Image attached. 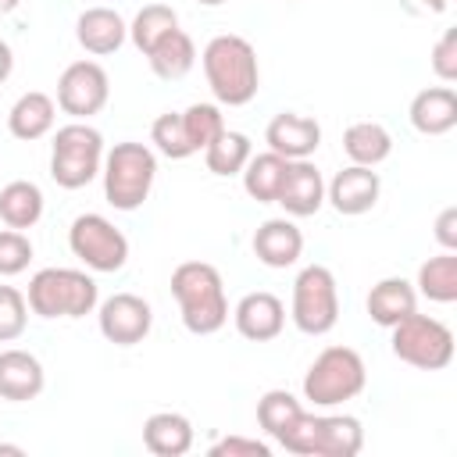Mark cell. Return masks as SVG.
Wrapping results in <instances>:
<instances>
[{
	"mask_svg": "<svg viewBox=\"0 0 457 457\" xmlns=\"http://www.w3.org/2000/svg\"><path fill=\"white\" fill-rule=\"evenodd\" d=\"M200 64H204V79H207V86L221 107H243L261 89L257 50L243 36H232V32L214 36L204 46Z\"/></svg>",
	"mask_w": 457,
	"mask_h": 457,
	"instance_id": "6da1fadb",
	"label": "cell"
},
{
	"mask_svg": "<svg viewBox=\"0 0 457 457\" xmlns=\"http://www.w3.org/2000/svg\"><path fill=\"white\" fill-rule=\"evenodd\" d=\"M171 296L179 303L182 325L193 336H214L228 321V300L221 271L207 261H182L171 271Z\"/></svg>",
	"mask_w": 457,
	"mask_h": 457,
	"instance_id": "7a4b0ae2",
	"label": "cell"
},
{
	"mask_svg": "<svg viewBox=\"0 0 457 457\" xmlns=\"http://www.w3.org/2000/svg\"><path fill=\"white\" fill-rule=\"evenodd\" d=\"M275 443L296 457H353L364 446V428L353 414H311L300 411Z\"/></svg>",
	"mask_w": 457,
	"mask_h": 457,
	"instance_id": "3957f363",
	"label": "cell"
},
{
	"mask_svg": "<svg viewBox=\"0 0 457 457\" xmlns=\"http://www.w3.org/2000/svg\"><path fill=\"white\" fill-rule=\"evenodd\" d=\"M104 196L114 211H139L157 179V157L146 143L125 139L104 154Z\"/></svg>",
	"mask_w": 457,
	"mask_h": 457,
	"instance_id": "277c9868",
	"label": "cell"
},
{
	"mask_svg": "<svg viewBox=\"0 0 457 457\" xmlns=\"http://www.w3.org/2000/svg\"><path fill=\"white\" fill-rule=\"evenodd\" d=\"M29 311L39 318H86L100 303L93 275L79 268H39L29 278Z\"/></svg>",
	"mask_w": 457,
	"mask_h": 457,
	"instance_id": "5b68a950",
	"label": "cell"
},
{
	"mask_svg": "<svg viewBox=\"0 0 457 457\" xmlns=\"http://www.w3.org/2000/svg\"><path fill=\"white\" fill-rule=\"evenodd\" d=\"M364 386H368L364 357L353 346H325L303 375V400L314 407H339L361 396Z\"/></svg>",
	"mask_w": 457,
	"mask_h": 457,
	"instance_id": "8992f818",
	"label": "cell"
},
{
	"mask_svg": "<svg viewBox=\"0 0 457 457\" xmlns=\"http://www.w3.org/2000/svg\"><path fill=\"white\" fill-rule=\"evenodd\" d=\"M104 154V136L89 121H68L50 143V179L61 189H82L100 175Z\"/></svg>",
	"mask_w": 457,
	"mask_h": 457,
	"instance_id": "52a82bcc",
	"label": "cell"
},
{
	"mask_svg": "<svg viewBox=\"0 0 457 457\" xmlns=\"http://www.w3.org/2000/svg\"><path fill=\"white\" fill-rule=\"evenodd\" d=\"M389 350L418 371H443L453 361V332L439 318L414 311L389 328Z\"/></svg>",
	"mask_w": 457,
	"mask_h": 457,
	"instance_id": "ba28073f",
	"label": "cell"
},
{
	"mask_svg": "<svg viewBox=\"0 0 457 457\" xmlns=\"http://www.w3.org/2000/svg\"><path fill=\"white\" fill-rule=\"evenodd\" d=\"M289 318L303 336H325L339 321V286L332 268L325 264H307L300 268L293 282V300H289Z\"/></svg>",
	"mask_w": 457,
	"mask_h": 457,
	"instance_id": "9c48e42d",
	"label": "cell"
},
{
	"mask_svg": "<svg viewBox=\"0 0 457 457\" xmlns=\"http://www.w3.org/2000/svg\"><path fill=\"white\" fill-rule=\"evenodd\" d=\"M68 250L89 268V271H121L129 261V239L125 232L104 218V214H79L68 228Z\"/></svg>",
	"mask_w": 457,
	"mask_h": 457,
	"instance_id": "30bf717a",
	"label": "cell"
},
{
	"mask_svg": "<svg viewBox=\"0 0 457 457\" xmlns=\"http://www.w3.org/2000/svg\"><path fill=\"white\" fill-rule=\"evenodd\" d=\"M111 100V79L96 61H71L57 79V107L75 121L100 114Z\"/></svg>",
	"mask_w": 457,
	"mask_h": 457,
	"instance_id": "8fae6325",
	"label": "cell"
},
{
	"mask_svg": "<svg viewBox=\"0 0 457 457\" xmlns=\"http://www.w3.org/2000/svg\"><path fill=\"white\" fill-rule=\"evenodd\" d=\"M96 325L107 343L136 346L154 328V307L136 293H114L104 303H96Z\"/></svg>",
	"mask_w": 457,
	"mask_h": 457,
	"instance_id": "7c38bea8",
	"label": "cell"
},
{
	"mask_svg": "<svg viewBox=\"0 0 457 457\" xmlns=\"http://www.w3.org/2000/svg\"><path fill=\"white\" fill-rule=\"evenodd\" d=\"M378 193H382V179L375 168L364 164H346L332 175V182H325V200L346 218L368 214L378 204Z\"/></svg>",
	"mask_w": 457,
	"mask_h": 457,
	"instance_id": "4fadbf2b",
	"label": "cell"
},
{
	"mask_svg": "<svg viewBox=\"0 0 457 457\" xmlns=\"http://www.w3.org/2000/svg\"><path fill=\"white\" fill-rule=\"evenodd\" d=\"M264 143H268V150H275L286 161H303V157H314V150L321 146V125L311 114L282 111L268 121Z\"/></svg>",
	"mask_w": 457,
	"mask_h": 457,
	"instance_id": "5bb4252c",
	"label": "cell"
},
{
	"mask_svg": "<svg viewBox=\"0 0 457 457\" xmlns=\"http://www.w3.org/2000/svg\"><path fill=\"white\" fill-rule=\"evenodd\" d=\"M275 204H278L289 218H311V214L321 211V204H325V179H321V171H318V164H314L311 157L289 161Z\"/></svg>",
	"mask_w": 457,
	"mask_h": 457,
	"instance_id": "9a60e30c",
	"label": "cell"
},
{
	"mask_svg": "<svg viewBox=\"0 0 457 457\" xmlns=\"http://www.w3.org/2000/svg\"><path fill=\"white\" fill-rule=\"evenodd\" d=\"M232 321H236V332L250 343H268L275 339L282 328H286V303L268 293V289H257V293H246L236 311H232Z\"/></svg>",
	"mask_w": 457,
	"mask_h": 457,
	"instance_id": "2e32d148",
	"label": "cell"
},
{
	"mask_svg": "<svg viewBox=\"0 0 457 457\" xmlns=\"http://www.w3.org/2000/svg\"><path fill=\"white\" fill-rule=\"evenodd\" d=\"M250 246L264 268H293L303 253V232L293 218H268L257 225Z\"/></svg>",
	"mask_w": 457,
	"mask_h": 457,
	"instance_id": "e0dca14e",
	"label": "cell"
},
{
	"mask_svg": "<svg viewBox=\"0 0 457 457\" xmlns=\"http://www.w3.org/2000/svg\"><path fill=\"white\" fill-rule=\"evenodd\" d=\"M43 386H46V371L36 353L18 346L0 350V400L25 403V400H36Z\"/></svg>",
	"mask_w": 457,
	"mask_h": 457,
	"instance_id": "ac0fdd59",
	"label": "cell"
},
{
	"mask_svg": "<svg viewBox=\"0 0 457 457\" xmlns=\"http://www.w3.org/2000/svg\"><path fill=\"white\" fill-rule=\"evenodd\" d=\"M75 39H79V46H82L86 54L107 57V54L121 50V43L129 39V25H125V18H121L118 11H111V7H89V11H82L79 21H75Z\"/></svg>",
	"mask_w": 457,
	"mask_h": 457,
	"instance_id": "d6986e66",
	"label": "cell"
},
{
	"mask_svg": "<svg viewBox=\"0 0 457 457\" xmlns=\"http://www.w3.org/2000/svg\"><path fill=\"white\" fill-rule=\"evenodd\" d=\"M54 121H57V100L50 93H43V89L21 93L11 104V111H7V129L21 143H36V139L50 136L54 132Z\"/></svg>",
	"mask_w": 457,
	"mask_h": 457,
	"instance_id": "ffe728a7",
	"label": "cell"
},
{
	"mask_svg": "<svg viewBox=\"0 0 457 457\" xmlns=\"http://www.w3.org/2000/svg\"><path fill=\"white\" fill-rule=\"evenodd\" d=\"M368 318L382 328H393L396 321H403L407 314L418 311V289L414 282L400 278V275H389V278H378L371 289H368Z\"/></svg>",
	"mask_w": 457,
	"mask_h": 457,
	"instance_id": "44dd1931",
	"label": "cell"
},
{
	"mask_svg": "<svg viewBox=\"0 0 457 457\" xmlns=\"http://www.w3.org/2000/svg\"><path fill=\"white\" fill-rule=\"evenodd\" d=\"M407 118L421 136H446L457 125V93H453V86H428V89L414 93Z\"/></svg>",
	"mask_w": 457,
	"mask_h": 457,
	"instance_id": "7402d4cb",
	"label": "cell"
},
{
	"mask_svg": "<svg viewBox=\"0 0 457 457\" xmlns=\"http://www.w3.org/2000/svg\"><path fill=\"white\" fill-rule=\"evenodd\" d=\"M193 421L179 411H157L143 421V446L154 457H182L193 450Z\"/></svg>",
	"mask_w": 457,
	"mask_h": 457,
	"instance_id": "603a6c76",
	"label": "cell"
},
{
	"mask_svg": "<svg viewBox=\"0 0 457 457\" xmlns=\"http://www.w3.org/2000/svg\"><path fill=\"white\" fill-rule=\"evenodd\" d=\"M43 218V189L29 179H14L0 189V221L7 228H32Z\"/></svg>",
	"mask_w": 457,
	"mask_h": 457,
	"instance_id": "cb8c5ba5",
	"label": "cell"
},
{
	"mask_svg": "<svg viewBox=\"0 0 457 457\" xmlns=\"http://www.w3.org/2000/svg\"><path fill=\"white\" fill-rule=\"evenodd\" d=\"M343 150L350 157V164H364V168H378L389 154H393V136L386 125L378 121H353L343 132Z\"/></svg>",
	"mask_w": 457,
	"mask_h": 457,
	"instance_id": "d4e9b609",
	"label": "cell"
},
{
	"mask_svg": "<svg viewBox=\"0 0 457 457\" xmlns=\"http://www.w3.org/2000/svg\"><path fill=\"white\" fill-rule=\"evenodd\" d=\"M286 168H289V161L278 157L275 150L250 154L246 168L239 171L246 196L257 200V204H275V196H278V189H282V179H286Z\"/></svg>",
	"mask_w": 457,
	"mask_h": 457,
	"instance_id": "484cf974",
	"label": "cell"
},
{
	"mask_svg": "<svg viewBox=\"0 0 457 457\" xmlns=\"http://www.w3.org/2000/svg\"><path fill=\"white\" fill-rule=\"evenodd\" d=\"M146 61H150V71H154L157 79L175 82V79H182V75L193 71V64H196V46H193L189 32L175 29V32H168V36L146 54Z\"/></svg>",
	"mask_w": 457,
	"mask_h": 457,
	"instance_id": "4316f807",
	"label": "cell"
},
{
	"mask_svg": "<svg viewBox=\"0 0 457 457\" xmlns=\"http://www.w3.org/2000/svg\"><path fill=\"white\" fill-rule=\"evenodd\" d=\"M418 293L432 303H453L457 300V250H443L428 257L418 268Z\"/></svg>",
	"mask_w": 457,
	"mask_h": 457,
	"instance_id": "83f0119b",
	"label": "cell"
},
{
	"mask_svg": "<svg viewBox=\"0 0 457 457\" xmlns=\"http://www.w3.org/2000/svg\"><path fill=\"white\" fill-rule=\"evenodd\" d=\"M179 29V14H175V7L171 4H146V7H139L136 11V18H132V25H129V39H132V46L146 57L168 32H175Z\"/></svg>",
	"mask_w": 457,
	"mask_h": 457,
	"instance_id": "f1b7e54d",
	"label": "cell"
},
{
	"mask_svg": "<svg viewBox=\"0 0 457 457\" xmlns=\"http://www.w3.org/2000/svg\"><path fill=\"white\" fill-rule=\"evenodd\" d=\"M250 154H253L250 136H246V132H236V129H225L214 143L204 146V164H207L211 175L228 179V175H239V171L246 168Z\"/></svg>",
	"mask_w": 457,
	"mask_h": 457,
	"instance_id": "f546056e",
	"label": "cell"
},
{
	"mask_svg": "<svg viewBox=\"0 0 457 457\" xmlns=\"http://www.w3.org/2000/svg\"><path fill=\"white\" fill-rule=\"evenodd\" d=\"M303 411V403L289 393V389H268L261 400H257V425L275 439L286 425H293V418Z\"/></svg>",
	"mask_w": 457,
	"mask_h": 457,
	"instance_id": "4dcf8cb0",
	"label": "cell"
},
{
	"mask_svg": "<svg viewBox=\"0 0 457 457\" xmlns=\"http://www.w3.org/2000/svg\"><path fill=\"white\" fill-rule=\"evenodd\" d=\"M182 125H186V136H189L193 150L200 154L207 143H214L225 132V114H221L218 104H189L182 111Z\"/></svg>",
	"mask_w": 457,
	"mask_h": 457,
	"instance_id": "1f68e13d",
	"label": "cell"
},
{
	"mask_svg": "<svg viewBox=\"0 0 457 457\" xmlns=\"http://www.w3.org/2000/svg\"><path fill=\"white\" fill-rule=\"evenodd\" d=\"M150 143H154L164 157H171V161H186V157L196 154L193 143H189V136H186L182 111H168V114H161V118L150 125Z\"/></svg>",
	"mask_w": 457,
	"mask_h": 457,
	"instance_id": "d6a6232c",
	"label": "cell"
},
{
	"mask_svg": "<svg viewBox=\"0 0 457 457\" xmlns=\"http://www.w3.org/2000/svg\"><path fill=\"white\" fill-rule=\"evenodd\" d=\"M29 325V300L14 286H0V343H14Z\"/></svg>",
	"mask_w": 457,
	"mask_h": 457,
	"instance_id": "836d02e7",
	"label": "cell"
},
{
	"mask_svg": "<svg viewBox=\"0 0 457 457\" xmlns=\"http://www.w3.org/2000/svg\"><path fill=\"white\" fill-rule=\"evenodd\" d=\"M29 261H32V239L18 228H4L0 232V278L21 275Z\"/></svg>",
	"mask_w": 457,
	"mask_h": 457,
	"instance_id": "e575fe53",
	"label": "cell"
},
{
	"mask_svg": "<svg viewBox=\"0 0 457 457\" xmlns=\"http://www.w3.org/2000/svg\"><path fill=\"white\" fill-rule=\"evenodd\" d=\"M428 64L439 82H457V29H443V36L432 43Z\"/></svg>",
	"mask_w": 457,
	"mask_h": 457,
	"instance_id": "d590c367",
	"label": "cell"
},
{
	"mask_svg": "<svg viewBox=\"0 0 457 457\" xmlns=\"http://www.w3.org/2000/svg\"><path fill=\"white\" fill-rule=\"evenodd\" d=\"M211 457H271V443L253 436H225L207 446Z\"/></svg>",
	"mask_w": 457,
	"mask_h": 457,
	"instance_id": "8d00e7d4",
	"label": "cell"
},
{
	"mask_svg": "<svg viewBox=\"0 0 457 457\" xmlns=\"http://www.w3.org/2000/svg\"><path fill=\"white\" fill-rule=\"evenodd\" d=\"M436 239L443 250H457V207H443L436 218Z\"/></svg>",
	"mask_w": 457,
	"mask_h": 457,
	"instance_id": "74e56055",
	"label": "cell"
},
{
	"mask_svg": "<svg viewBox=\"0 0 457 457\" xmlns=\"http://www.w3.org/2000/svg\"><path fill=\"white\" fill-rule=\"evenodd\" d=\"M411 14H443L450 0H400Z\"/></svg>",
	"mask_w": 457,
	"mask_h": 457,
	"instance_id": "f35d334b",
	"label": "cell"
},
{
	"mask_svg": "<svg viewBox=\"0 0 457 457\" xmlns=\"http://www.w3.org/2000/svg\"><path fill=\"white\" fill-rule=\"evenodd\" d=\"M11 71H14V54H11V46L0 39V82H7Z\"/></svg>",
	"mask_w": 457,
	"mask_h": 457,
	"instance_id": "ab89813d",
	"label": "cell"
},
{
	"mask_svg": "<svg viewBox=\"0 0 457 457\" xmlns=\"http://www.w3.org/2000/svg\"><path fill=\"white\" fill-rule=\"evenodd\" d=\"M0 453H14V457H21L25 450H21V446H14V443H0Z\"/></svg>",
	"mask_w": 457,
	"mask_h": 457,
	"instance_id": "60d3db41",
	"label": "cell"
},
{
	"mask_svg": "<svg viewBox=\"0 0 457 457\" xmlns=\"http://www.w3.org/2000/svg\"><path fill=\"white\" fill-rule=\"evenodd\" d=\"M18 4H21V0H0V14H11Z\"/></svg>",
	"mask_w": 457,
	"mask_h": 457,
	"instance_id": "b9f144b4",
	"label": "cell"
},
{
	"mask_svg": "<svg viewBox=\"0 0 457 457\" xmlns=\"http://www.w3.org/2000/svg\"><path fill=\"white\" fill-rule=\"evenodd\" d=\"M196 4H204V7H221V4H228V0H196Z\"/></svg>",
	"mask_w": 457,
	"mask_h": 457,
	"instance_id": "7bdbcfd3",
	"label": "cell"
}]
</instances>
